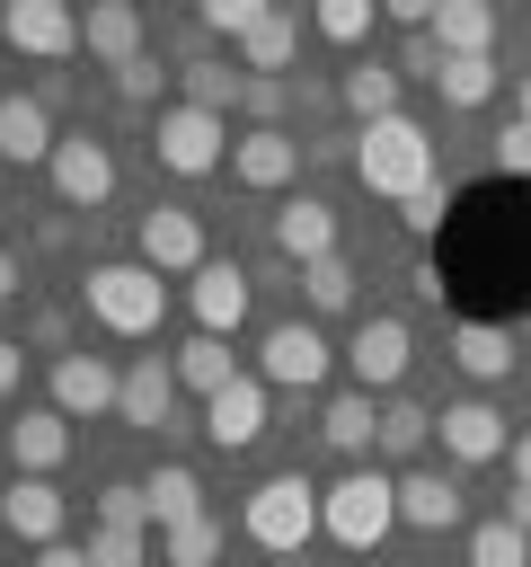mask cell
I'll use <instances>...</instances> for the list:
<instances>
[{
    "label": "cell",
    "instance_id": "2",
    "mask_svg": "<svg viewBox=\"0 0 531 567\" xmlns=\"http://www.w3.org/2000/svg\"><path fill=\"white\" fill-rule=\"evenodd\" d=\"M80 301H88V319H97L106 337H150V328L168 319V284H159L142 257H106V266H88Z\"/></svg>",
    "mask_w": 531,
    "mask_h": 567
},
{
    "label": "cell",
    "instance_id": "16",
    "mask_svg": "<svg viewBox=\"0 0 531 567\" xmlns=\"http://www.w3.org/2000/svg\"><path fill=\"white\" fill-rule=\"evenodd\" d=\"M257 434H266V381H248V372H239L230 390H212V399H204V443H212V452H248Z\"/></svg>",
    "mask_w": 531,
    "mask_h": 567
},
{
    "label": "cell",
    "instance_id": "3",
    "mask_svg": "<svg viewBox=\"0 0 531 567\" xmlns=\"http://www.w3.org/2000/svg\"><path fill=\"white\" fill-rule=\"evenodd\" d=\"M319 532L336 549H381L398 532V478L381 470H345L336 487H319Z\"/></svg>",
    "mask_w": 531,
    "mask_h": 567
},
{
    "label": "cell",
    "instance_id": "42",
    "mask_svg": "<svg viewBox=\"0 0 531 567\" xmlns=\"http://www.w3.org/2000/svg\"><path fill=\"white\" fill-rule=\"evenodd\" d=\"M496 168L504 177H531V124H504L496 133Z\"/></svg>",
    "mask_w": 531,
    "mask_h": 567
},
{
    "label": "cell",
    "instance_id": "12",
    "mask_svg": "<svg viewBox=\"0 0 531 567\" xmlns=\"http://www.w3.org/2000/svg\"><path fill=\"white\" fill-rule=\"evenodd\" d=\"M407 354H416V346H407V319H389V310H381V319H363V328H354V346H345L354 390H398V381H407Z\"/></svg>",
    "mask_w": 531,
    "mask_h": 567
},
{
    "label": "cell",
    "instance_id": "46",
    "mask_svg": "<svg viewBox=\"0 0 531 567\" xmlns=\"http://www.w3.org/2000/svg\"><path fill=\"white\" fill-rule=\"evenodd\" d=\"M35 567H88V549H71V540H53V549H35Z\"/></svg>",
    "mask_w": 531,
    "mask_h": 567
},
{
    "label": "cell",
    "instance_id": "45",
    "mask_svg": "<svg viewBox=\"0 0 531 567\" xmlns=\"http://www.w3.org/2000/svg\"><path fill=\"white\" fill-rule=\"evenodd\" d=\"M504 461H513V487H531V425L513 434V452H504Z\"/></svg>",
    "mask_w": 531,
    "mask_h": 567
},
{
    "label": "cell",
    "instance_id": "20",
    "mask_svg": "<svg viewBox=\"0 0 531 567\" xmlns=\"http://www.w3.org/2000/svg\"><path fill=\"white\" fill-rule=\"evenodd\" d=\"M398 523L451 532V523H460V478H451V470H398Z\"/></svg>",
    "mask_w": 531,
    "mask_h": 567
},
{
    "label": "cell",
    "instance_id": "15",
    "mask_svg": "<svg viewBox=\"0 0 531 567\" xmlns=\"http://www.w3.org/2000/svg\"><path fill=\"white\" fill-rule=\"evenodd\" d=\"M124 399V372L106 354H53V408L62 416H106Z\"/></svg>",
    "mask_w": 531,
    "mask_h": 567
},
{
    "label": "cell",
    "instance_id": "10",
    "mask_svg": "<svg viewBox=\"0 0 531 567\" xmlns=\"http://www.w3.org/2000/svg\"><path fill=\"white\" fill-rule=\"evenodd\" d=\"M301 151H310V142H292L283 124H257V133H239V142H230V177H239V186H257V195H274V186H292V177H301Z\"/></svg>",
    "mask_w": 531,
    "mask_h": 567
},
{
    "label": "cell",
    "instance_id": "25",
    "mask_svg": "<svg viewBox=\"0 0 531 567\" xmlns=\"http://www.w3.org/2000/svg\"><path fill=\"white\" fill-rule=\"evenodd\" d=\"M168 363H177V390H195V399H212V390H230V381H239L230 337H204V328H195V337H186Z\"/></svg>",
    "mask_w": 531,
    "mask_h": 567
},
{
    "label": "cell",
    "instance_id": "29",
    "mask_svg": "<svg viewBox=\"0 0 531 567\" xmlns=\"http://www.w3.org/2000/svg\"><path fill=\"white\" fill-rule=\"evenodd\" d=\"M292 53H301V18H292V9H266V18H257V35L239 44V71L274 80V71H292Z\"/></svg>",
    "mask_w": 531,
    "mask_h": 567
},
{
    "label": "cell",
    "instance_id": "23",
    "mask_svg": "<svg viewBox=\"0 0 531 567\" xmlns=\"http://www.w3.org/2000/svg\"><path fill=\"white\" fill-rule=\"evenodd\" d=\"M177 89H186V106H204V115L248 106V71H239V62H221V53H195V62L177 71Z\"/></svg>",
    "mask_w": 531,
    "mask_h": 567
},
{
    "label": "cell",
    "instance_id": "43",
    "mask_svg": "<svg viewBox=\"0 0 531 567\" xmlns=\"http://www.w3.org/2000/svg\"><path fill=\"white\" fill-rule=\"evenodd\" d=\"M398 71H416V80H434V71H442V44H434V35H407V53H398Z\"/></svg>",
    "mask_w": 531,
    "mask_h": 567
},
{
    "label": "cell",
    "instance_id": "40",
    "mask_svg": "<svg viewBox=\"0 0 531 567\" xmlns=\"http://www.w3.org/2000/svg\"><path fill=\"white\" fill-rule=\"evenodd\" d=\"M97 523H115V532H150V496H142L133 478H115V487H97Z\"/></svg>",
    "mask_w": 531,
    "mask_h": 567
},
{
    "label": "cell",
    "instance_id": "49",
    "mask_svg": "<svg viewBox=\"0 0 531 567\" xmlns=\"http://www.w3.org/2000/svg\"><path fill=\"white\" fill-rule=\"evenodd\" d=\"M9 292H18V257L0 248V301H9Z\"/></svg>",
    "mask_w": 531,
    "mask_h": 567
},
{
    "label": "cell",
    "instance_id": "17",
    "mask_svg": "<svg viewBox=\"0 0 531 567\" xmlns=\"http://www.w3.org/2000/svg\"><path fill=\"white\" fill-rule=\"evenodd\" d=\"M274 248H283L292 266L336 257V204H327V195H292V204L274 213Z\"/></svg>",
    "mask_w": 531,
    "mask_h": 567
},
{
    "label": "cell",
    "instance_id": "35",
    "mask_svg": "<svg viewBox=\"0 0 531 567\" xmlns=\"http://www.w3.org/2000/svg\"><path fill=\"white\" fill-rule=\"evenodd\" d=\"M257 18H266V0H204V9H195V27H204V35H230V44H248Z\"/></svg>",
    "mask_w": 531,
    "mask_h": 567
},
{
    "label": "cell",
    "instance_id": "21",
    "mask_svg": "<svg viewBox=\"0 0 531 567\" xmlns=\"http://www.w3.org/2000/svg\"><path fill=\"white\" fill-rule=\"evenodd\" d=\"M53 142H62V133H53V115H44V97H35V89L0 97V159H18V168H27V159H53Z\"/></svg>",
    "mask_w": 531,
    "mask_h": 567
},
{
    "label": "cell",
    "instance_id": "7",
    "mask_svg": "<svg viewBox=\"0 0 531 567\" xmlns=\"http://www.w3.org/2000/svg\"><path fill=\"white\" fill-rule=\"evenodd\" d=\"M44 168H53V195H62L71 213H97V204L115 195V151H106V142H88V133H62Z\"/></svg>",
    "mask_w": 531,
    "mask_h": 567
},
{
    "label": "cell",
    "instance_id": "48",
    "mask_svg": "<svg viewBox=\"0 0 531 567\" xmlns=\"http://www.w3.org/2000/svg\"><path fill=\"white\" fill-rule=\"evenodd\" d=\"M513 124H531V71L513 80Z\"/></svg>",
    "mask_w": 531,
    "mask_h": 567
},
{
    "label": "cell",
    "instance_id": "34",
    "mask_svg": "<svg viewBox=\"0 0 531 567\" xmlns=\"http://www.w3.org/2000/svg\"><path fill=\"white\" fill-rule=\"evenodd\" d=\"M425 434H434V416H425L416 399H389V408H381V452H389V461H416Z\"/></svg>",
    "mask_w": 531,
    "mask_h": 567
},
{
    "label": "cell",
    "instance_id": "9",
    "mask_svg": "<svg viewBox=\"0 0 531 567\" xmlns=\"http://www.w3.org/2000/svg\"><path fill=\"white\" fill-rule=\"evenodd\" d=\"M186 310H195L204 337H230V328L248 319V266H239V257H204L195 284H186Z\"/></svg>",
    "mask_w": 531,
    "mask_h": 567
},
{
    "label": "cell",
    "instance_id": "27",
    "mask_svg": "<svg viewBox=\"0 0 531 567\" xmlns=\"http://www.w3.org/2000/svg\"><path fill=\"white\" fill-rule=\"evenodd\" d=\"M142 496H150V532H168V523H195V514H204V478H195L186 461H159V470L142 478Z\"/></svg>",
    "mask_w": 531,
    "mask_h": 567
},
{
    "label": "cell",
    "instance_id": "5",
    "mask_svg": "<svg viewBox=\"0 0 531 567\" xmlns=\"http://www.w3.org/2000/svg\"><path fill=\"white\" fill-rule=\"evenodd\" d=\"M150 151H159V168H177V177H212L221 159H230V115H204V106H159V133H150Z\"/></svg>",
    "mask_w": 531,
    "mask_h": 567
},
{
    "label": "cell",
    "instance_id": "19",
    "mask_svg": "<svg viewBox=\"0 0 531 567\" xmlns=\"http://www.w3.org/2000/svg\"><path fill=\"white\" fill-rule=\"evenodd\" d=\"M0 523H9L27 549H53V540H62V523H71V505H62V487H53V478H18V487L0 496Z\"/></svg>",
    "mask_w": 531,
    "mask_h": 567
},
{
    "label": "cell",
    "instance_id": "39",
    "mask_svg": "<svg viewBox=\"0 0 531 567\" xmlns=\"http://www.w3.org/2000/svg\"><path fill=\"white\" fill-rule=\"evenodd\" d=\"M442 213H451V186H442V177H425V186H416V195L398 204V221H407V239H434V230H442Z\"/></svg>",
    "mask_w": 531,
    "mask_h": 567
},
{
    "label": "cell",
    "instance_id": "37",
    "mask_svg": "<svg viewBox=\"0 0 531 567\" xmlns=\"http://www.w3.org/2000/svg\"><path fill=\"white\" fill-rule=\"evenodd\" d=\"M301 292H310V310H345L354 301V266L345 257H319V266H301Z\"/></svg>",
    "mask_w": 531,
    "mask_h": 567
},
{
    "label": "cell",
    "instance_id": "24",
    "mask_svg": "<svg viewBox=\"0 0 531 567\" xmlns=\"http://www.w3.org/2000/svg\"><path fill=\"white\" fill-rule=\"evenodd\" d=\"M451 363H460L469 381H504V372H513V328H496V319H460V328H451Z\"/></svg>",
    "mask_w": 531,
    "mask_h": 567
},
{
    "label": "cell",
    "instance_id": "31",
    "mask_svg": "<svg viewBox=\"0 0 531 567\" xmlns=\"http://www.w3.org/2000/svg\"><path fill=\"white\" fill-rule=\"evenodd\" d=\"M434 97H442V106H487V97H496V53H442Z\"/></svg>",
    "mask_w": 531,
    "mask_h": 567
},
{
    "label": "cell",
    "instance_id": "8",
    "mask_svg": "<svg viewBox=\"0 0 531 567\" xmlns=\"http://www.w3.org/2000/svg\"><path fill=\"white\" fill-rule=\"evenodd\" d=\"M434 434H442V452H451L460 470H478V461H504V452H513V434H504V408H496V399H451V408L434 416Z\"/></svg>",
    "mask_w": 531,
    "mask_h": 567
},
{
    "label": "cell",
    "instance_id": "38",
    "mask_svg": "<svg viewBox=\"0 0 531 567\" xmlns=\"http://www.w3.org/2000/svg\"><path fill=\"white\" fill-rule=\"evenodd\" d=\"M88 567H150V532H115V523H97V532H88Z\"/></svg>",
    "mask_w": 531,
    "mask_h": 567
},
{
    "label": "cell",
    "instance_id": "33",
    "mask_svg": "<svg viewBox=\"0 0 531 567\" xmlns=\"http://www.w3.org/2000/svg\"><path fill=\"white\" fill-rule=\"evenodd\" d=\"M469 567H531V532H513L504 514H487L469 532Z\"/></svg>",
    "mask_w": 531,
    "mask_h": 567
},
{
    "label": "cell",
    "instance_id": "47",
    "mask_svg": "<svg viewBox=\"0 0 531 567\" xmlns=\"http://www.w3.org/2000/svg\"><path fill=\"white\" fill-rule=\"evenodd\" d=\"M504 523H513V532H531V487H513V496H504Z\"/></svg>",
    "mask_w": 531,
    "mask_h": 567
},
{
    "label": "cell",
    "instance_id": "41",
    "mask_svg": "<svg viewBox=\"0 0 531 567\" xmlns=\"http://www.w3.org/2000/svg\"><path fill=\"white\" fill-rule=\"evenodd\" d=\"M159 80H168V71L142 53V62H124V71H115V97H124V106H150V97H159Z\"/></svg>",
    "mask_w": 531,
    "mask_h": 567
},
{
    "label": "cell",
    "instance_id": "22",
    "mask_svg": "<svg viewBox=\"0 0 531 567\" xmlns=\"http://www.w3.org/2000/svg\"><path fill=\"white\" fill-rule=\"evenodd\" d=\"M80 44H88L97 62H115V71L142 62V9H133V0H97V9L80 18Z\"/></svg>",
    "mask_w": 531,
    "mask_h": 567
},
{
    "label": "cell",
    "instance_id": "14",
    "mask_svg": "<svg viewBox=\"0 0 531 567\" xmlns=\"http://www.w3.org/2000/svg\"><path fill=\"white\" fill-rule=\"evenodd\" d=\"M142 266H150V275H195V266H204V221H195L186 204L142 213Z\"/></svg>",
    "mask_w": 531,
    "mask_h": 567
},
{
    "label": "cell",
    "instance_id": "26",
    "mask_svg": "<svg viewBox=\"0 0 531 567\" xmlns=\"http://www.w3.org/2000/svg\"><path fill=\"white\" fill-rule=\"evenodd\" d=\"M319 434H327L336 452H354V461H363V452L381 443V408H372V390H336V399L319 408Z\"/></svg>",
    "mask_w": 531,
    "mask_h": 567
},
{
    "label": "cell",
    "instance_id": "18",
    "mask_svg": "<svg viewBox=\"0 0 531 567\" xmlns=\"http://www.w3.org/2000/svg\"><path fill=\"white\" fill-rule=\"evenodd\" d=\"M9 452H18V478H53V470L71 461V416H62V408H18Z\"/></svg>",
    "mask_w": 531,
    "mask_h": 567
},
{
    "label": "cell",
    "instance_id": "32",
    "mask_svg": "<svg viewBox=\"0 0 531 567\" xmlns=\"http://www.w3.org/2000/svg\"><path fill=\"white\" fill-rule=\"evenodd\" d=\"M221 540H230V532H221V514L168 523V532H159V567H212V558H221Z\"/></svg>",
    "mask_w": 531,
    "mask_h": 567
},
{
    "label": "cell",
    "instance_id": "30",
    "mask_svg": "<svg viewBox=\"0 0 531 567\" xmlns=\"http://www.w3.org/2000/svg\"><path fill=\"white\" fill-rule=\"evenodd\" d=\"M336 97H345L354 124H381V115H398V71H389V62H354V71L336 80Z\"/></svg>",
    "mask_w": 531,
    "mask_h": 567
},
{
    "label": "cell",
    "instance_id": "11",
    "mask_svg": "<svg viewBox=\"0 0 531 567\" xmlns=\"http://www.w3.org/2000/svg\"><path fill=\"white\" fill-rule=\"evenodd\" d=\"M266 381L274 390H319L327 381V337L310 328V319H283V328H266Z\"/></svg>",
    "mask_w": 531,
    "mask_h": 567
},
{
    "label": "cell",
    "instance_id": "6",
    "mask_svg": "<svg viewBox=\"0 0 531 567\" xmlns=\"http://www.w3.org/2000/svg\"><path fill=\"white\" fill-rule=\"evenodd\" d=\"M0 44L9 53H35V62H71L80 53V18L62 0H9L0 9Z\"/></svg>",
    "mask_w": 531,
    "mask_h": 567
},
{
    "label": "cell",
    "instance_id": "28",
    "mask_svg": "<svg viewBox=\"0 0 531 567\" xmlns=\"http://www.w3.org/2000/svg\"><path fill=\"white\" fill-rule=\"evenodd\" d=\"M425 35H434L442 53H496V9H487V0H442Z\"/></svg>",
    "mask_w": 531,
    "mask_h": 567
},
{
    "label": "cell",
    "instance_id": "36",
    "mask_svg": "<svg viewBox=\"0 0 531 567\" xmlns=\"http://www.w3.org/2000/svg\"><path fill=\"white\" fill-rule=\"evenodd\" d=\"M310 27H319L327 44H363V35H372V0H319Z\"/></svg>",
    "mask_w": 531,
    "mask_h": 567
},
{
    "label": "cell",
    "instance_id": "4",
    "mask_svg": "<svg viewBox=\"0 0 531 567\" xmlns=\"http://www.w3.org/2000/svg\"><path fill=\"white\" fill-rule=\"evenodd\" d=\"M248 540L257 549H274V558H292V549H310V532H319V487L301 478V470H274V478H257L248 487Z\"/></svg>",
    "mask_w": 531,
    "mask_h": 567
},
{
    "label": "cell",
    "instance_id": "1",
    "mask_svg": "<svg viewBox=\"0 0 531 567\" xmlns=\"http://www.w3.org/2000/svg\"><path fill=\"white\" fill-rule=\"evenodd\" d=\"M354 177H363L372 195L407 204V195L434 177V142H425V124H416V115H381V124H363V133H354Z\"/></svg>",
    "mask_w": 531,
    "mask_h": 567
},
{
    "label": "cell",
    "instance_id": "13",
    "mask_svg": "<svg viewBox=\"0 0 531 567\" xmlns=\"http://www.w3.org/2000/svg\"><path fill=\"white\" fill-rule=\"evenodd\" d=\"M115 416L142 425V434H168V416H177V363H168V354H133V363H124Z\"/></svg>",
    "mask_w": 531,
    "mask_h": 567
},
{
    "label": "cell",
    "instance_id": "44",
    "mask_svg": "<svg viewBox=\"0 0 531 567\" xmlns=\"http://www.w3.org/2000/svg\"><path fill=\"white\" fill-rule=\"evenodd\" d=\"M18 372H27V354H18V346H9V337H0V399H9V390H18Z\"/></svg>",
    "mask_w": 531,
    "mask_h": 567
}]
</instances>
